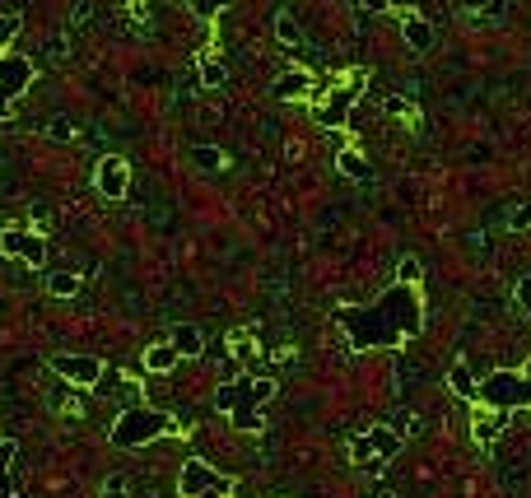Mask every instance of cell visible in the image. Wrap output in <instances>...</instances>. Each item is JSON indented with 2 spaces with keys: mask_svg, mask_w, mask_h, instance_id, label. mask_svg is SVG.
Listing matches in <instances>:
<instances>
[{
  "mask_svg": "<svg viewBox=\"0 0 531 498\" xmlns=\"http://www.w3.org/2000/svg\"><path fill=\"white\" fill-rule=\"evenodd\" d=\"M191 159L201 163L205 173H219V168H224V149H215V145H196V149H191Z\"/></svg>",
  "mask_w": 531,
  "mask_h": 498,
  "instance_id": "ffe728a7",
  "label": "cell"
},
{
  "mask_svg": "<svg viewBox=\"0 0 531 498\" xmlns=\"http://www.w3.org/2000/svg\"><path fill=\"white\" fill-rule=\"evenodd\" d=\"M10 108H14V98L5 94V89H0V117H10Z\"/></svg>",
  "mask_w": 531,
  "mask_h": 498,
  "instance_id": "1f68e13d",
  "label": "cell"
},
{
  "mask_svg": "<svg viewBox=\"0 0 531 498\" xmlns=\"http://www.w3.org/2000/svg\"><path fill=\"white\" fill-rule=\"evenodd\" d=\"M94 187L103 201H126V191H131V163L108 154V159L94 168Z\"/></svg>",
  "mask_w": 531,
  "mask_h": 498,
  "instance_id": "ba28073f",
  "label": "cell"
},
{
  "mask_svg": "<svg viewBox=\"0 0 531 498\" xmlns=\"http://www.w3.org/2000/svg\"><path fill=\"white\" fill-rule=\"evenodd\" d=\"M103 498H126V489H122V480H108V489H103Z\"/></svg>",
  "mask_w": 531,
  "mask_h": 498,
  "instance_id": "4dcf8cb0",
  "label": "cell"
},
{
  "mask_svg": "<svg viewBox=\"0 0 531 498\" xmlns=\"http://www.w3.org/2000/svg\"><path fill=\"white\" fill-rule=\"evenodd\" d=\"M52 368L66 377L70 387H98L103 382V359L98 354H56Z\"/></svg>",
  "mask_w": 531,
  "mask_h": 498,
  "instance_id": "52a82bcc",
  "label": "cell"
},
{
  "mask_svg": "<svg viewBox=\"0 0 531 498\" xmlns=\"http://www.w3.org/2000/svg\"><path fill=\"white\" fill-rule=\"evenodd\" d=\"M168 345H173V350L182 354V359H196V354L205 350L201 331H196V326H191V322H177L173 331H168Z\"/></svg>",
  "mask_w": 531,
  "mask_h": 498,
  "instance_id": "8fae6325",
  "label": "cell"
},
{
  "mask_svg": "<svg viewBox=\"0 0 531 498\" xmlns=\"http://www.w3.org/2000/svg\"><path fill=\"white\" fill-rule=\"evenodd\" d=\"M308 89H313V75H308V70H285V75L275 80V94L280 98H303Z\"/></svg>",
  "mask_w": 531,
  "mask_h": 498,
  "instance_id": "4fadbf2b",
  "label": "cell"
},
{
  "mask_svg": "<svg viewBox=\"0 0 531 498\" xmlns=\"http://www.w3.org/2000/svg\"><path fill=\"white\" fill-rule=\"evenodd\" d=\"M0 256H14L24 266H42L47 261V238L33 229H5L0 233Z\"/></svg>",
  "mask_w": 531,
  "mask_h": 498,
  "instance_id": "8992f818",
  "label": "cell"
},
{
  "mask_svg": "<svg viewBox=\"0 0 531 498\" xmlns=\"http://www.w3.org/2000/svg\"><path fill=\"white\" fill-rule=\"evenodd\" d=\"M177 359H182V354H177L168 340H159V345H150V350H145V368H150V373H173Z\"/></svg>",
  "mask_w": 531,
  "mask_h": 498,
  "instance_id": "5bb4252c",
  "label": "cell"
},
{
  "mask_svg": "<svg viewBox=\"0 0 531 498\" xmlns=\"http://www.w3.org/2000/svg\"><path fill=\"white\" fill-rule=\"evenodd\" d=\"M508 229H531V201H527V205H518V210L508 215Z\"/></svg>",
  "mask_w": 531,
  "mask_h": 498,
  "instance_id": "4316f807",
  "label": "cell"
},
{
  "mask_svg": "<svg viewBox=\"0 0 531 498\" xmlns=\"http://www.w3.org/2000/svg\"><path fill=\"white\" fill-rule=\"evenodd\" d=\"M14 457H19V443H14V438H5V443H0V498H19V494H14V485H10Z\"/></svg>",
  "mask_w": 531,
  "mask_h": 498,
  "instance_id": "9a60e30c",
  "label": "cell"
},
{
  "mask_svg": "<svg viewBox=\"0 0 531 498\" xmlns=\"http://www.w3.org/2000/svg\"><path fill=\"white\" fill-rule=\"evenodd\" d=\"M275 396V382L271 377H257V382H238V387H224L219 391V405L233 415V424L247 433L261 429V405Z\"/></svg>",
  "mask_w": 531,
  "mask_h": 498,
  "instance_id": "3957f363",
  "label": "cell"
},
{
  "mask_svg": "<svg viewBox=\"0 0 531 498\" xmlns=\"http://www.w3.org/2000/svg\"><path fill=\"white\" fill-rule=\"evenodd\" d=\"M401 33H406L410 52H429V47H434V28H429V19H420V14H406Z\"/></svg>",
  "mask_w": 531,
  "mask_h": 498,
  "instance_id": "7c38bea8",
  "label": "cell"
},
{
  "mask_svg": "<svg viewBox=\"0 0 531 498\" xmlns=\"http://www.w3.org/2000/svg\"><path fill=\"white\" fill-rule=\"evenodd\" d=\"M518 303H522V312L531 317V280H518Z\"/></svg>",
  "mask_w": 531,
  "mask_h": 498,
  "instance_id": "f1b7e54d",
  "label": "cell"
},
{
  "mask_svg": "<svg viewBox=\"0 0 531 498\" xmlns=\"http://www.w3.org/2000/svg\"><path fill=\"white\" fill-rule=\"evenodd\" d=\"M350 457H354V461H373V443H368V433L350 443Z\"/></svg>",
  "mask_w": 531,
  "mask_h": 498,
  "instance_id": "83f0119b",
  "label": "cell"
},
{
  "mask_svg": "<svg viewBox=\"0 0 531 498\" xmlns=\"http://www.w3.org/2000/svg\"><path fill=\"white\" fill-rule=\"evenodd\" d=\"M396 284H420V261H415V256H401V266H396Z\"/></svg>",
  "mask_w": 531,
  "mask_h": 498,
  "instance_id": "603a6c76",
  "label": "cell"
},
{
  "mask_svg": "<svg viewBox=\"0 0 531 498\" xmlns=\"http://www.w3.org/2000/svg\"><path fill=\"white\" fill-rule=\"evenodd\" d=\"M275 33H280V42H299V24H294L289 14H280V19H275Z\"/></svg>",
  "mask_w": 531,
  "mask_h": 498,
  "instance_id": "d4e9b609",
  "label": "cell"
},
{
  "mask_svg": "<svg viewBox=\"0 0 531 498\" xmlns=\"http://www.w3.org/2000/svg\"><path fill=\"white\" fill-rule=\"evenodd\" d=\"M33 75H38V70H33V61H28L24 52H0V89L10 98L24 94L28 84H33Z\"/></svg>",
  "mask_w": 531,
  "mask_h": 498,
  "instance_id": "30bf717a",
  "label": "cell"
},
{
  "mask_svg": "<svg viewBox=\"0 0 531 498\" xmlns=\"http://www.w3.org/2000/svg\"><path fill=\"white\" fill-rule=\"evenodd\" d=\"M448 382H452V391H457V396H476V373H471L466 364H452L448 368Z\"/></svg>",
  "mask_w": 531,
  "mask_h": 498,
  "instance_id": "d6986e66",
  "label": "cell"
},
{
  "mask_svg": "<svg viewBox=\"0 0 531 498\" xmlns=\"http://www.w3.org/2000/svg\"><path fill=\"white\" fill-rule=\"evenodd\" d=\"M224 80H229V70L219 66V61H210V56H201V84L205 89H224Z\"/></svg>",
  "mask_w": 531,
  "mask_h": 498,
  "instance_id": "44dd1931",
  "label": "cell"
},
{
  "mask_svg": "<svg viewBox=\"0 0 531 498\" xmlns=\"http://www.w3.org/2000/svg\"><path fill=\"white\" fill-rule=\"evenodd\" d=\"M336 322L354 350H392L424 331V294L420 284H392L373 308H341Z\"/></svg>",
  "mask_w": 531,
  "mask_h": 498,
  "instance_id": "6da1fadb",
  "label": "cell"
},
{
  "mask_svg": "<svg viewBox=\"0 0 531 498\" xmlns=\"http://www.w3.org/2000/svg\"><path fill=\"white\" fill-rule=\"evenodd\" d=\"M47 289H52V298H75V294H80V275L56 270V275H47Z\"/></svg>",
  "mask_w": 531,
  "mask_h": 498,
  "instance_id": "ac0fdd59",
  "label": "cell"
},
{
  "mask_svg": "<svg viewBox=\"0 0 531 498\" xmlns=\"http://www.w3.org/2000/svg\"><path fill=\"white\" fill-rule=\"evenodd\" d=\"M359 5H364L368 14H382V10H387V5H392V0H359Z\"/></svg>",
  "mask_w": 531,
  "mask_h": 498,
  "instance_id": "f546056e",
  "label": "cell"
},
{
  "mask_svg": "<svg viewBox=\"0 0 531 498\" xmlns=\"http://www.w3.org/2000/svg\"><path fill=\"white\" fill-rule=\"evenodd\" d=\"M19 38V14H0V52Z\"/></svg>",
  "mask_w": 531,
  "mask_h": 498,
  "instance_id": "cb8c5ba5",
  "label": "cell"
},
{
  "mask_svg": "<svg viewBox=\"0 0 531 498\" xmlns=\"http://www.w3.org/2000/svg\"><path fill=\"white\" fill-rule=\"evenodd\" d=\"M368 443H373V457H396V452H401V433H392V429H368Z\"/></svg>",
  "mask_w": 531,
  "mask_h": 498,
  "instance_id": "2e32d148",
  "label": "cell"
},
{
  "mask_svg": "<svg viewBox=\"0 0 531 498\" xmlns=\"http://www.w3.org/2000/svg\"><path fill=\"white\" fill-rule=\"evenodd\" d=\"M364 84H368V75H364V70H354L350 80L331 94V103H322V108H317V122H322V126H345V112H350V103H359Z\"/></svg>",
  "mask_w": 531,
  "mask_h": 498,
  "instance_id": "9c48e42d",
  "label": "cell"
},
{
  "mask_svg": "<svg viewBox=\"0 0 531 498\" xmlns=\"http://www.w3.org/2000/svg\"><path fill=\"white\" fill-rule=\"evenodd\" d=\"M224 5H233V0H191V10L201 14V19H210V14H219Z\"/></svg>",
  "mask_w": 531,
  "mask_h": 498,
  "instance_id": "484cf974",
  "label": "cell"
},
{
  "mask_svg": "<svg viewBox=\"0 0 531 498\" xmlns=\"http://www.w3.org/2000/svg\"><path fill=\"white\" fill-rule=\"evenodd\" d=\"M233 480L229 475H219L210 461H182V480H177V494L182 498H205V494H229Z\"/></svg>",
  "mask_w": 531,
  "mask_h": 498,
  "instance_id": "5b68a950",
  "label": "cell"
},
{
  "mask_svg": "<svg viewBox=\"0 0 531 498\" xmlns=\"http://www.w3.org/2000/svg\"><path fill=\"white\" fill-rule=\"evenodd\" d=\"M504 419H508V415H499V410H494V415H480V419H476V438H480V443H490L494 433H499V424H504Z\"/></svg>",
  "mask_w": 531,
  "mask_h": 498,
  "instance_id": "7402d4cb",
  "label": "cell"
},
{
  "mask_svg": "<svg viewBox=\"0 0 531 498\" xmlns=\"http://www.w3.org/2000/svg\"><path fill=\"white\" fill-rule=\"evenodd\" d=\"M476 396L499 415H513V410H531V373H490L485 382H476Z\"/></svg>",
  "mask_w": 531,
  "mask_h": 498,
  "instance_id": "277c9868",
  "label": "cell"
},
{
  "mask_svg": "<svg viewBox=\"0 0 531 498\" xmlns=\"http://www.w3.org/2000/svg\"><path fill=\"white\" fill-rule=\"evenodd\" d=\"M341 173L354 177V182H368V177H373V168H368V159L359 154V149H341Z\"/></svg>",
  "mask_w": 531,
  "mask_h": 498,
  "instance_id": "e0dca14e",
  "label": "cell"
},
{
  "mask_svg": "<svg viewBox=\"0 0 531 498\" xmlns=\"http://www.w3.org/2000/svg\"><path fill=\"white\" fill-rule=\"evenodd\" d=\"M168 429H173V415H168V410L131 405V410H122L117 424H112V443L117 447H145V443H154V438H164Z\"/></svg>",
  "mask_w": 531,
  "mask_h": 498,
  "instance_id": "7a4b0ae2",
  "label": "cell"
}]
</instances>
